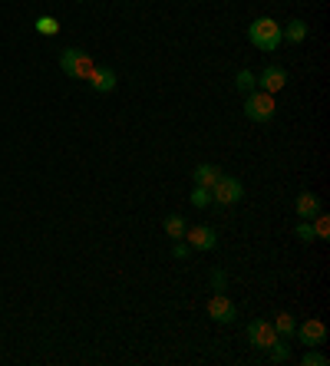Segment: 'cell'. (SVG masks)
<instances>
[{
	"label": "cell",
	"instance_id": "1",
	"mask_svg": "<svg viewBox=\"0 0 330 366\" xmlns=\"http://www.w3.org/2000/svg\"><path fill=\"white\" fill-rule=\"evenodd\" d=\"M248 40H251L258 50L265 53H274L284 43V33H281V24L271 20V17H258L251 26H248Z\"/></svg>",
	"mask_w": 330,
	"mask_h": 366
},
{
	"label": "cell",
	"instance_id": "2",
	"mask_svg": "<svg viewBox=\"0 0 330 366\" xmlns=\"http://www.w3.org/2000/svg\"><path fill=\"white\" fill-rule=\"evenodd\" d=\"M93 56L86 50H79V47H66L60 50V70H63L70 79H86L89 70H93Z\"/></svg>",
	"mask_w": 330,
	"mask_h": 366
},
{
	"label": "cell",
	"instance_id": "3",
	"mask_svg": "<svg viewBox=\"0 0 330 366\" xmlns=\"http://www.w3.org/2000/svg\"><path fill=\"white\" fill-rule=\"evenodd\" d=\"M274 96L271 93H265V89H254V93H248L244 96V116L251 119V122H271L274 119Z\"/></svg>",
	"mask_w": 330,
	"mask_h": 366
},
{
	"label": "cell",
	"instance_id": "4",
	"mask_svg": "<svg viewBox=\"0 0 330 366\" xmlns=\"http://www.w3.org/2000/svg\"><path fill=\"white\" fill-rule=\"evenodd\" d=\"M242 195H244V185L238 182V178H231V175H221L215 185H212V202H218V205L242 202Z\"/></svg>",
	"mask_w": 330,
	"mask_h": 366
},
{
	"label": "cell",
	"instance_id": "5",
	"mask_svg": "<svg viewBox=\"0 0 330 366\" xmlns=\"http://www.w3.org/2000/svg\"><path fill=\"white\" fill-rule=\"evenodd\" d=\"M205 314L212 317L215 324H231V320L238 317V307L231 303V297H225L221 291H215L212 297H208V303H205Z\"/></svg>",
	"mask_w": 330,
	"mask_h": 366
},
{
	"label": "cell",
	"instance_id": "6",
	"mask_svg": "<svg viewBox=\"0 0 330 366\" xmlns=\"http://www.w3.org/2000/svg\"><path fill=\"white\" fill-rule=\"evenodd\" d=\"M185 241H189L191 251H215L218 231H215V228H208V225L189 228V231H185Z\"/></svg>",
	"mask_w": 330,
	"mask_h": 366
},
{
	"label": "cell",
	"instance_id": "7",
	"mask_svg": "<svg viewBox=\"0 0 330 366\" xmlns=\"http://www.w3.org/2000/svg\"><path fill=\"white\" fill-rule=\"evenodd\" d=\"M294 333H297V340L304 343V347H320V343L327 340V327H324V320H317V317H307Z\"/></svg>",
	"mask_w": 330,
	"mask_h": 366
},
{
	"label": "cell",
	"instance_id": "8",
	"mask_svg": "<svg viewBox=\"0 0 330 366\" xmlns=\"http://www.w3.org/2000/svg\"><path fill=\"white\" fill-rule=\"evenodd\" d=\"M248 340H251L254 350H267L271 343L278 340L274 324H267V320H251V324H248Z\"/></svg>",
	"mask_w": 330,
	"mask_h": 366
},
{
	"label": "cell",
	"instance_id": "9",
	"mask_svg": "<svg viewBox=\"0 0 330 366\" xmlns=\"http://www.w3.org/2000/svg\"><path fill=\"white\" fill-rule=\"evenodd\" d=\"M288 86V73L281 70V66H265L261 73H258V89H265V93H281V89Z\"/></svg>",
	"mask_w": 330,
	"mask_h": 366
},
{
	"label": "cell",
	"instance_id": "10",
	"mask_svg": "<svg viewBox=\"0 0 330 366\" xmlns=\"http://www.w3.org/2000/svg\"><path fill=\"white\" fill-rule=\"evenodd\" d=\"M86 79H89V86L96 89V93H113L116 83H119V79H116V70H113V66H93Z\"/></svg>",
	"mask_w": 330,
	"mask_h": 366
},
{
	"label": "cell",
	"instance_id": "11",
	"mask_svg": "<svg viewBox=\"0 0 330 366\" xmlns=\"http://www.w3.org/2000/svg\"><path fill=\"white\" fill-rule=\"evenodd\" d=\"M294 212H297L301 221H311V218L320 212V198L314 195V191H301V195H297V202H294Z\"/></svg>",
	"mask_w": 330,
	"mask_h": 366
},
{
	"label": "cell",
	"instance_id": "12",
	"mask_svg": "<svg viewBox=\"0 0 330 366\" xmlns=\"http://www.w3.org/2000/svg\"><path fill=\"white\" fill-rule=\"evenodd\" d=\"M191 178H195V185H202V189H212L218 178H221V168H218V165H212V162H202V165H195Z\"/></svg>",
	"mask_w": 330,
	"mask_h": 366
},
{
	"label": "cell",
	"instance_id": "13",
	"mask_svg": "<svg viewBox=\"0 0 330 366\" xmlns=\"http://www.w3.org/2000/svg\"><path fill=\"white\" fill-rule=\"evenodd\" d=\"M162 228H165V234H168L172 241H182L185 238V231H189V225H185V218L182 215H168Z\"/></svg>",
	"mask_w": 330,
	"mask_h": 366
},
{
	"label": "cell",
	"instance_id": "14",
	"mask_svg": "<svg viewBox=\"0 0 330 366\" xmlns=\"http://www.w3.org/2000/svg\"><path fill=\"white\" fill-rule=\"evenodd\" d=\"M281 33H284L288 43H304L307 40V24L304 20H291L288 26H281Z\"/></svg>",
	"mask_w": 330,
	"mask_h": 366
},
{
	"label": "cell",
	"instance_id": "15",
	"mask_svg": "<svg viewBox=\"0 0 330 366\" xmlns=\"http://www.w3.org/2000/svg\"><path fill=\"white\" fill-rule=\"evenodd\" d=\"M265 353L271 363H288V360H291V347H288V340H274Z\"/></svg>",
	"mask_w": 330,
	"mask_h": 366
},
{
	"label": "cell",
	"instance_id": "16",
	"mask_svg": "<svg viewBox=\"0 0 330 366\" xmlns=\"http://www.w3.org/2000/svg\"><path fill=\"white\" fill-rule=\"evenodd\" d=\"M33 30H37V33H43V37H56V33H60V20L43 13V17H37V20H33Z\"/></svg>",
	"mask_w": 330,
	"mask_h": 366
},
{
	"label": "cell",
	"instance_id": "17",
	"mask_svg": "<svg viewBox=\"0 0 330 366\" xmlns=\"http://www.w3.org/2000/svg\"><path fill=\"white\" fill-rule=\"evenodd\" d=\"M311 228H314V238H317V241L330 238V218L324 215V212H317V215L311 218Z\"/></svg>",
	"mask_w": 330,
	"mask_h": 366
},
{
	"label": "cell",
	"instance_id": "18",
	"mask_svg": "<svg viewBox=\"0 0 330 366\" xmlns=\"http://www.w3.org/2000/svg\"><path fill=\"white\" fill-rule=\"evenodd\" d=\"M235 86H238L244 96H248V93H254V89H258V76H254L251 70H238V76H235Z\"/></svg>",
	"mask_w": 330,
	"mask_h": 366
},
{
	"label": "cell",
	"instance_id": "19",
	"mask_svg": "<svg viewBox=\"0 0 330 366\" xmlns=\"http://www.w3.org/2000/svg\"><path fill=\"white\" fill-rule=\"evenodd\" d=\"M294 330H297L294 317H291V314H278V320H274V333L288 340V337H294Z\"/></svg>",
	"mask_w": 330,
	"mask_h": 366
},
{
	"label": "cell",
	"instance_id": "20",
	"mask_svg": "<svg viewBox=\"0 0 330 366\" xmlns=\"http://www.w3.org/2000/svg\"><path fill=\"white\" fill-rule=\"evenodd\" d=\"M189 202L195 205V208H208L212 205V189H202V185H195L189 195Z\"/></svg>",
	"mask_w": 330,
	"mask_h": 366
},
{
	"label": "cell",
	"instance_id": "21",
	"mask_svg": "<svg viewBox=\"0 0 330 366\" xmlns=\"http://www.w3.org/2000/svg\"><path fill=\"white\" fill-rule=\"evenodd\" d=\"M301 363H304V366H327L330 360H327L324 353H320L317 347H307V353L301 356Z\"/></svg>",
	"mask_w": 330,
	"mask_h": 366
},
{
	"label": "cell",
	"instance_id": "22",
	"mask_svg": "<svg viewBox=\"0 0 330 366\" xmlns=\"http://www.w3.org/2000/svg\"><path fill=\"white\" fill-rule=\"evenodd\" d=\"M212 291H228V278L221 267H212Z\"/></svg>",
	"mask_w": 330,
	"mask_h": 366
},
{
	"label": "cell",
	"instance_id": "23",
	"mask_svg": "<svg viewBox=\"0 0 330 366\" xmlns=\"http://www.w3.org/2000/svg\"><path fill=\"white\" fill-rule=\"evenodd\" d=\"M189 254H191V248H189V241H185V238L172 241V257H175V261H185Z\"/></svg>",
	"mask_w": 330,
	"mask_h": 366
},
{
	"label": "cell",
	"instance_id": "24",
	"mask_svg": "<svg viewBox=\"0 0 330 366\" xmlns=\"http://www.w3.org/2000/svg\"><path fill=\"white\" fill-rule=\"evenodd\" d=\"M294 234H297V238L304 241V244H311V241H317V238H314V228H311V221H301V225L294 228Z\"/></svg>",
	"mask_w": 330,
	"mask_h": 366
},
{
	"label": "cell",
	"instance_id": "25",
	"mask_svg": "<svg viewBox=\"0 0 330 366\" xmlns=\"http://www.w3.org/2000/svg\"><path fill=\"white\" fill-rule=\"evenodd\" d=\"M79 3H83V0H79Z\"/></svg>",
	"mask_w": 330,
	"mask_h": 366
}]
</instances>
